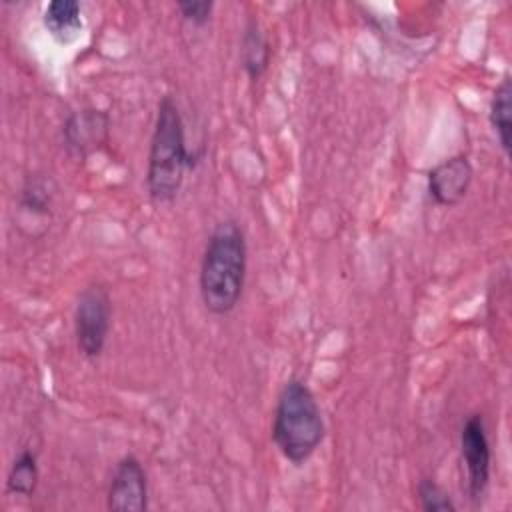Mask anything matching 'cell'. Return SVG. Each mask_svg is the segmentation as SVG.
<instances>
[{
    "mask_svg": "<svg viewBox=\"0 0 512 512\" xmlns=\"http://www.w3.org/2000/svg\"><path fill=\"white\" fill-rule=\"evenodd\" d=\"M248 270V246L236 220L218 222L204 246L198 286L202 304L216 316L230 314L244 292Z\"/></svg>",
    "mask_w": 512,
    "mask_h": 512,
    "instance_id": "cell-1",
    "label": "cell"
},
{
    "mask_svg": "<svg viewBox=\"0 0 512 512\" xmlns=\"http://www.w3.org/2000/svg\"><path fill=\"white\" fill-rule=\"evenodd\" d=\"M272 442L294 466H302L320 448L326 424L320 404L310 386L300 378H290L276 400L272 416Z\"/></svg>",
    "mask_w": 512,
    "mask_h": 512,
    "instance_id": "cell-2",
    "label": "cell"
},
{
    "mask_svg": "<svg viewBox=\"0 0 512 512\" xmlns=\"http://www.w3.org/2000/svg\"><path fill=\"white\" fill-rule=\"evenodd\" d=\"M192 164L186 144V126L176 100L166 94L158 102L148 150L146 188L154 202H172Z\"/></svg>",
    "mask_w": 512,
    "mask_h": 512,
    "instance_id": "cell-3",
    "label": "cell"
},
{
    "mask_svg": "<svg viewBox=\"0 0 512 512\" xmlns=\"http://www.w3.org/2000/svg\"><path fill=\"white\" fill-rule=\"evenodd\" d=\"M112 324L110 294L102 284H88L74 306L76 346L86 358H98L106 346Z\"/></svg>",
    "mask_w": 512,
    "mask_h": 512,
    "instance_id": "cell-4",
    "label": "cell"
},
{
    "mask_svg": "<svg viewBox=\"0 0 512 512\" xmlns=\"http://www.w3.org/2000/svg\"><path fill=\"white\" fill-rule=\"evenodd\" d=\"M460 458L466 470V494L476 504L488 490L492 468L490 440L480 414L468 416L460 430Z\"/></svg>",
    "mask_w": 512,
    "mask_h": 512,
    "instance_id": "cell-5",
    "label": "cell"
},
{
    "mask_svg": "<svg viewBox=\"0 0 512 512\" xmlns=\"http://www.w3.org/2000/svg\"><path fill=\"white\" fill-rule=\"evenodd\" d=\"M106 508L114 512H144L148 508V478L134 454L118 460L108 486Z\"/></svg>",
    "mask_w": 512,
    "mask_h": 512,
    "instance_id": "cell-6",
    "label": "cell"
},
{
    "mask_svg": "<svg viewBox=\"0 0 512 512\" xmlns=\"http://www.w3.org/2000/svg\"><path fill=\"white\" fill-rule=\"evenodd\" d=\"M474 168L466 154H454L428 170V196L438 206L460 204L472 184Z\"/></svg>",
    "mask_w": 512,
    "mask_h": 512,
    "instance_id": "cell-7",
    "label": "cell"
},
{
    "mask_svg": "<svg viewBox=\"0 0 512 512\" xmlns=\"http://www.w3.org/2000/svg\"><path fill=\"white\" fill-rule=\"evenodd\" d=\"M62 136L66 148L78 156L88 158L98 152L110 136V116L98 108H82L72 114L62 124Z\"/></svg>",
    "mask_w": 512,
    "mask_h": 512,
    "instance_id": "cell-8",
    "label": "cell"
},
{
    "mask_svg": "<svg viewBox=\"0 0 512 512\" xmlns=\"http://www.w3.org/2000/svg\"><path fill=\"white\" fill-rule=\"evenodd\" d=\"M272 56L270 40L256 18H248L240 40V64L252 82H258L268 70Z\"/></svg>",
    "mask_w": 512,
    "mask_h": 512,
    "instance_id": "cell-9",
    "label": "cell"
},
{
    "mask_svg": "<svg viewBox=\"0 0 512 512\" xmlns=\"http://www.w3.org/2000/svg\"><path fill=\"white\" fill-rule=\"evenodd\" d=\"M42 22L58 44L74 42L82 32V6L78 0H50L44 6Z\"/></svg>",
    "mask_w": 512,
    "mask_h": 512,
    "instance_id": "cell-10",
    "label": "cell"
},
{
    "mask_svg": "<svg viewBox=\"0 0 512 512\" xmlns=\"http://www.w3.org/2000/svg\"><path fill=\"white\" fill-rule=\"evenodd\" d=\"M488 122L496 134L504 156H510L512 146V80L506 74L494 88L488 104Z\"/></svg>",
    "mask_w": 512,
    "mask_h": 512,
    "instance_id": "cell-11",
    "label": "cell"
},
{
    "mask_svg": "<svg viewBox=\"0 0 512 512\" xmlns=\"http://www.w3.org/2000/svg\"><path fill=\"white\" fill-rule=\"evenodd\" d=\"M40 470H38V458L32 450H22L6 476V492L14 496H32L36 486H38Z\"/></svg>",
    "mask_w": 512,
    "mask_h": 512,
    "instance_id": "cell-12",
    "label": "cell"
},
{
    "mask_svg": "<svg viewBox=\"0 0 512 512\" xmlns=\"http://www.w3.org/2000/svg\"><path fill=\"white\" fill-rule=\"evenodd\" d=\"M54 200V184L46 176H30L20 190V208L30 216H48Z\"/></svg>",
    "mask_w": 512,
    "mask_h": 512,
    "instance_id": "cell-13",
    "label": "cell"
},
{
    "mask_svg": "<svg viewBox=\"0 0 512 512\" xmlns=\"http://www.w3.org/2000/svg\"><path fill=\"white\" fill-rule=\"evenodd\" d=\"M416 492H418L420 508L426 512H454L456 510L452 496L432 478H422L418 482Z\"/></svg>",
    "mask_w": 512,
    "mask_h": 512,
    "instance_id": "cell-14",
    "label": "cell"
},
{
    "mask_svg": "<svg viewBox=\"0 0 512 512\" xmlns=\"http://www.w3.org/2000/svg\"><path fill=\"white\" fill-rule=\"evenodd\" d=\"M178 10L182 14L184 20H188L194 26H204L214 10V2L212 0H180Z\"/></svg>",
    "mask_w": 512,
    "mask_h": 512,
    "instance_id": "cell-15",
    "label": "cell"
}]
</instances>
